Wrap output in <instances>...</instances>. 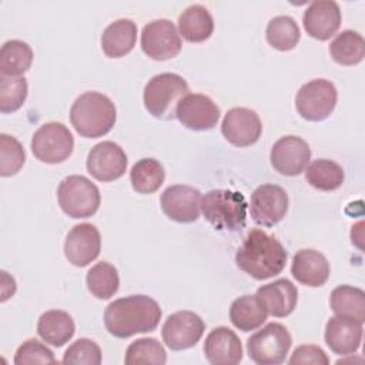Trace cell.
Segmentation results:
<instances>
[{
	"label": "cell",
	"mask_w": 365,
	"mask_h": 365,
	"mask_svg": "<svg viewBox=\"0 0 365 365\" xmlns=\"http://www.w3.org/2000/svg\"><path fill=\"white\" fill-rule=\"evenodd\" d=\"M161 308L148 295H128L110 302L104 311V325L115 338L154 331L161 319Z\"/></svg>",
	"instance_id": "1"
},
{
	"label": "cell",
	"mask_w": 365,
	"mask_h": 365,
	"mask_svg": "<svg viewBox=\"0 0 365 365\" xmlns=\"http://www.w3.org/2000/svg\"><path fill=\"white\" fill-rule=\"evenodd\" d=\"M288 252L284 245L262 230H251L235 254V262L250 277L262 281L285 268Z\"/></svg>",
	"instance_id": "2"
},
{
	"label": "cell",
	"mask_w": 365,
	"mask_h": 365,
	"mask_svg": "<svg viewBox=\"0 0 365 365\" xmlns=\"http://www.w3.org/2000/svg\"><path fill=\"white\" fill-rule=\"evenodd\" d=\"M114 103L103 93L87 91L78 96L70 108V121L74 130L86 138L103 137L115 124Z\"/></svg>",
	"instance_id": "3"
},
{
	"label": "cell",
	"mask_w": 365,
	"mask_h": 365,
	"mask_svg": "<svg viewBox=\"0 0 365 365\" xmlns=\"http://www.w3.org/2000/svg\"><path fill=\"white\" fill-rule=\"evenodd\" d=\"M188 91V84L181 76L175 73L157 74L144 87V107L155 118L173 120L178 103L190 94Z\"/></svg>",
	"instance_id": "4"
},
{
	"label": "cell",
	"mask_w": 365,
	"mask_h": 365,
	"mask_svg": "<svg viewBox=\"0 0 365 365\" xmlns=\"http://www.w3.org/2000/svg\"><path fill=\"white\" fill-rule=\"evenodd\" d=\"M201 210L215 230L238 231L245 227L247 201L238 191L211 190L202 197Z\"/></svg>",
	"instance_id": "5"
},
{
	"label": "cell",
	"mask_w": 365,
	"mask_h": 365,
	"mask_svg": "<svg viewBox=\"0 0 365 365\" xmlns=\"http://www.w3.org/2000/svg\"><path fill=\"white\" fill-rule=\"evenodd\" d=\"M57 200L63 212L71 218H88L100 207V191L84 175H68L57 188Z\"/></svg>",
	"instance_id": "6"
},
{
	"label": "cell",
	"mask_w": 365,
	"mask_h": 365,
	"mask_svg": "<svg viewBox=\"0 0 365 365\" xmlns=\"http://www.w3.org/2000/svg\"><path fill=\"white\" fill-rule=\"evenodd\" d=\"M292 338L278 322H269L247 339V352L258 365H278L285 361Z\"/></svg>",
	"instance_id": "7"
},
{
	"label": "cell",
	"mask_w": 365,
	"mask_h": 365,
	"mask_svg": "<svg viewBox=\"0 0 365 365\" xmlns=\"http://www.w3.org/2000/svg\"><path fill=\"white\" fill-rule=\"evenodd\" d=\"M338 100L336 87L325 78H314L301 86L295 97L299 115L308 121H322L335 110Z\"/></svg>",
	"instance_id": "8"
},
{
	"label": "cell",
	"mask_w": 365,
	"mask_h": 365,
	"mask_svg": "<svg viewBox=\"0 0 365 365\" xmlns=\"http://www.w3.org/2000/svg\"><path fill=\"white\" fill-rule=\"evenodd\" d=\"M74 148V137L63 123H46L31 137L34 157L46 164L66 161Z\"/></svg>",
	"instance_id": "9"
},
{
	"label": "cell",
	"mask_w": 365,
	"mask_h": 365,
	"mask_svg": "<svg viewBox=\"0 0 365 365\" xmlns=\"http://www.w3.org/2000/svg\"><path fill=\"white\" fill-rule=\"evenodd\" d=\"M141 48L153 60L165 61L181 50V38L173 21L157 19L143 27Z\"/></svg>",
	"instance_id": "10"
},
{
	"label": "cell",
	"mask_w": 365,
	"mask_h": 365,
	"mask_svg": "<svg viewBox=\"0 0 365 365\" xmlns=\"http://www.w3.org/2000/svg\"><path fill=\"white\" fill-rule=\"evenodd\" d=\"M288 211V194L277 184H262L254 190L250 201V214L255 224L272 227Z\"/></svg>",
	"instance_id": "11"
},
{
	"label": "cell",
	"mask_w": 365,
	"mask_h": 365,
	"mask_svg": "<svg viewBox=\"0 0 365 365\" xmlns=\"http://www.w3.org/2000/svg\"><path fill=\"white\" fill-rule=\"evenodd\" d=\"M205 324L192 311H177L167 317L161 334L164 344L173 351H182L194 346L202 336Z\"/></svg>",
	"instance_id": "12"
},
{
	"label": "cell",
	"mask_w": 365,
	"mask_h": 365,
	"mask_svg": "<svg viewBox=\"0 0 365 365\" xmlns=\"http://www.w3.org/2000/svg\"><path fill=\"white\" fill-rule=\"evenodd\" d=\"M127 155L114 141L96 144L87 155V171L98 181L108 182L118 180L127 170Z\"/></svg>",
	"instance_id": "13"
},
{
	"label": "cell",
	"mask_w": 365,
	"mask_h": 365,
	"mask_svg": "<svg viewBox=\"0 0 365 365\" xmlns=\"http://www.w3.org/2000/svg\"><path fill=\"white\" fill-rule=\"evenodd\" d=\"M311 148L305 140L297 135H285L277 140L271 148L269 160L275 171L282 175H299L308 165Z\"/></svg>",
	"instance_id": "14"
},
{
	"label": "cell",
	"mask_w": 365,
	"mask_h": 365,
	"mask_svg": "<svg viewBox=\"0 0 365 365\" xmlns=\"http://www.w3.org/2000/svg\"><path fill=\"white\" fill-rule=\"evenodd\" d=\"M224 138L235 147H248L258 141L262 124L258 114L247 107H234L227 111L221 123Z\"/></svg>",
	"instance_id": "15"
},
{
	"label": "cell",
	"mask_w": 365,
	"mask_h": 365,
	"mask_svg": "<svg viewBox=\"0 0 365 365\" xmlns=\"http://www.w3.org/2000/svg\"><path fill=\"white\" fill-rule=\"evenodd\" d=\"M202 195L191 185H170L161 194L163 212L173 221L188 224L200 217Z\"/></svg>",
	"instance_id": "16"
},
{
	"label": "cell",
	"mask_w": 365,
	"mask_h": 365,
	"mask_svg": "<svg viewBox=\"0 0 365 365\" xmlns=\"http://www.w3.org/2000/svg\"><path fill=\"white\" fill-rule=\"evenodd\" d=\"M100 250V231L90 222L74 225L64 241V255L74 267L88 265L98 257Z\"/></svg>",
	"instance_id": "17"
},
{
	"label": "cell",
	"mask_w": 365,
	"mask_h": 365,
	"mask_svg": "<svg viewBox=\"0 0 365 365\" xmlns=\"http://www.w3.org/2000/svg\"><path fill=\"white\" fill-rule=\"evenodd\" d=\"M218 106L204 94H187L177 106L175 118L194 131L211 130L220 120Z\"/></svg>",
	"instance_id": "18"
},
{
	"label": "cell",
	"mask_w": 365,
	"mask_h": 365,
	"mask_svg": "<svg viewBox=\"0 0 365 365\" xmlns=\"http://www.w3.org/2000/svg\"><path fill=\"white\" fill-rule=\"evenodd\" d=\"M341 9L334 0H314L302 16L305 31L317 40L331 38L341 26Z\"/></svg>",
	"instance_id": "19"
},
{
	"label": "cell",
	"mask_w": 365,
	"mask_h": 365,
	"mask_svg": "<svg viewBox=\"0 0 365 365\" xmlns=\"http://www.w3.org/2000/svg\"><path fill=\"white\" fill-rule=\"evenodd\" d=\"M325 344L336 355H352L361 346L362 322L348 317H332L325 325Z\"/></svg>",
	"instance_id": "20"
},
{
	"label": "cell",
	"mask_w": 365,
	"mask_h": 365,
	"mask_svg": "<svg viewBox=\"0 0 365 365\" xmlns=\"http://www.w3.org/2000/svg\"><path fill=\"white\" fill-rule=\"evenodd\" d=\"M204 355L212 365H237L242 359V345L234 331L217 327L205 338Z\"/></svg>",
	"instance_id": "21"
},
{
	"label": "cell",
	"mask_w": 365,
	"mask_h": 365,
	"mask_svg": "<svg viewBox=\"0 0 365 365\" xmlns=\"http://www.w3.org/2000/svg\"><path fill=\"white\" fill-rule=\"evenodd\" d=\"M255 295L267 312L277 318L288 317L295 309L298 302V289L287 278H279L259 287Z\"/></svg>",
	"instance_id": "22"
},
{
	"label": "cell",
	"mask_w": 365,
	"mask_h": 365,
	"mask_svg": "<svg viewBox=\"0 0 365 365\" xmlns=\"http://www.w3.org/2000/svg\"><path fill=\"white\" fill-rule=\"evenodd\" d=\"M292 277L307 287H322L329 277V262L317 250H299L291 264Z\"/></svg>",
	"instance_id": "23"
},
{
	"label": "cell",
	"mask_w": 365,
	"mask_h": 365,
	"mask_svg": "<svg viewBox=\"0 0 365 365\" xmlns=\"http://www.w3.org/2000/svg\"><path fill=\"white\" fill-rule=\"evenodd\" d=\"M137 40V24L130 19H118L110 23L101 36V48L110 58L128 54Z\"/></svg>",
	"instance_id": "24"
},
{
	"label": "cell",
	"mask_w": 365,
	"mask_h": 365,
	"mask_svg": "<svg viewBox=\"0 0 365 365\" xmlns=\"http://www.w3.org/2000/svg\"><path fill=\"white\" fill-rule=\"evenodd\" d=\"M76 332V325L71 315L61 309L46 311L37 322V334L40 338L53 346H63Z\"/></svg>",
	"instance_id": "25"
},
{
	"label": "cell",
	"mask_w": 365,
	"mask_h": 365,
	"mask_svg": "<svg viewBox=\"0 0 365 365\" xmlns=\"http://www.w3.org/2000/svg\"><path fill=\"white\" fill-rule=\"evenodd\" d=\"M178 30L190 43L205 41L214 31L212 16L207 7L201 4H191L180 14Z\"/></svg>",
	"instance_id": "26"
},
{
	"label": "cell",
	"mask_w": 365,
	"mask_h": 365,
	"mask_svg": "<svg viewBox=\"0 0 365 365\" xmlns=\"http://www.w3.org/2000/svg\"><path fill=\"white\" fill-rule=\"evenodd\" d=\"M268 317L267 309L257 295H242L232 301L230 308V319L235 328L250 332L259 328Z\"/></svg>",
	"instance_id": "27"
},
{
	"label": "cell",
	"mask_w": 365,
	"mask_h": 365,
	"mask_svg": "<svg viewBox=\"0 0 365 365\" xmlns=\"http://www.w3.org/2000/svg\"><path fill=\"white\" fill-rule=\"evenodd\" d=\"M331 309L341 317L365 321V292L352 285H339L329 295Z\"/></svg>",
	"instance_id": "28"
},
{
	"label": "cell",
	"mask_w": 365,
	"mask_h": 365,
	"mask_svg": "<svg viewBox=\"0 0 365 365\" xmlns=\"http://www.w3.org/2000/svg\"><path fill=\"white\" fill-rule=\"evenodd\" d=\"M33 63L31 47L21 40H9L0 50V73L4 77H20Z\"/></svg>",
	"instance_id": "29"
},
{
	"label": "cell",
	"mask_w": 365,
	"mask_h": 365,
	"mask_svg": "<svg viewBox=\"0 0 365 365\" xmlns=\"http://www.w3.org/2000/svg\"><path fill=\"white\" fill-rule=\"evenodd\" d=\"M329 54L341 66H355L364 60V37L354 30H344L331 41Z\"/></svg>",
	"instance_id": "30"
},
{
	"label": "cell",
	"mask_w": 365,
	"mask_h": 365,
	"mask_svg": "<svg viewBox=\"0 0 365 365\" xmlns=\"http://www.w3.org/2000/svg\"><path fill=\"white\" fill-rule=\"evenodd\" d=\"M305 180L311 187L319 191H334L342 185L345 173L338 163L327 158H318L307 165Z\"/></svg>",
	"instance_id": "31"
},
{
	"label": "cell",
	"mask_w": 365,
	"mask_h": 365,
	"mask_svg": "<svg viewBox=\"0 0 365 365\" xmlns=\"http://www.w3.org/2000/svg\"><path fill=\"white\" fill-rule=\"evenodd\" d=\"M164 167L155 158H141L130 171L131 185L138 194L155 192L164 182Z\"/></svg>",
	"instance_id": "32"
},
{
	"label": "cell",
	"mask_w": 365,
	"mask_h": 365,
	"mask_svg": "<svg viewBox=\"0 0 365 365\" xmlns=\"http://www.w3.org/2000/svg\"><path fill=\"white\" fill-rule=\"evenodd\" d=\"M265 37L268 44L275 50L288 51L298 44L301 38V31L292 17L277 16L268 21Z\"/></svg>",
	"instance_id": "33"
},
{
	"label": "cell",
	"mask_w": 365,
	"mask_h": 365,
	"mask_svg": "<svg viewBox=\"0 0 365 365\" xmlns=\"http://www.w3.org/2000/svg\"><path fill=\"white\" fill-rule=\"evenodd\" d=\"M88 291L98 299H108L117 291L120 285V278L117 268L110 262L101 261L93 265L86 277Z\"/></svg>",
	"instance_id": "34"
},
{
	"label": "cell",
	"mask_w": 365,
	"mask_h": 365,
	"mask_svg": "<svg viewBox=\"0 0 365 365\" xmlns=\"http://www.w3.org/2000/svg\"><path fill=\"white\" fill-rule=\"evenodd\" d=\"M127 365L153 364L163 365L167 362V352L155 338H138L133 341L124 356Z\"/></svg>",
	"instance_id": "35"
},
{
	"label": "cell",
	"mask_w": 365,
	"mask_h": 365,
	"mask_svg": "<svg viewBox=\"0 0 365 365\" xmlns=\"http://www.w3.org/2000/svg\"><path fill=\"white\" fill-rule=\"evenodd\" d=\"M27 80L24 77H0V111H17L27 98Z\"/></svg>",
	"instance_id": "36"
},
{
	"label": "cell",
	"mask_w": 365,
	"mask_h": 365,
	"mask_svg": "<svg viewBox=\"0 0 365 365\" xmlns=\"http://www.w3.org/2000/svg\"><path fill=\"white\" fill-rule=\"evenodd\" d=\"M26 154L21 144L11 135L0 134V175L10 177L17 174L24 165Z\"/></svg>",
	"instance_id": "37"
},
{
	"label": "cell",
	"mask_w": 365,
	"mask_h": 365,
	"mask_svg": "<svg viewBox=\"0 0 365 365\" xmlns=\"http://www.w3.org/2000/svg\"><path fill=\"white\" fill-rule=\"evenodd\" d=\"M63 362L71 365H100L101 349L93 339L78 338L66 349Z\"/></svg>",
	"instance_id": "38"
},
{
	"label": "cell",
	"mask_w": 365,
	"mask_h": 365,
	"mask_svg": "<svg viewBox=\"0 0 365 365\" xmlns=\"http://www.w3.org/2000/svg\"><path fill=\"white\" fill-rule=\"evenodd\" d=\"M14 364H56V358L53 351L48 349L41 342H38L37 339H27L17 348L14 355Z\"/></svg>",
	"instance_id": "39"
},
{
	"label": "cell",
	"mask_w": 365,
	"mask_h": 365,
	"mask_svg": "<svg viewBox=\"0 0 365 365\" xmlns=\"http://www.w3.org/2000/svg\"><path fill=\"white\" fill-rule=\"evenodd\" d=\"M289 365H328L329 359L327 354L317 345H299L292 352L289 361Z\"/></svg>",
	"instance_id": "40"
}]
</instances>
